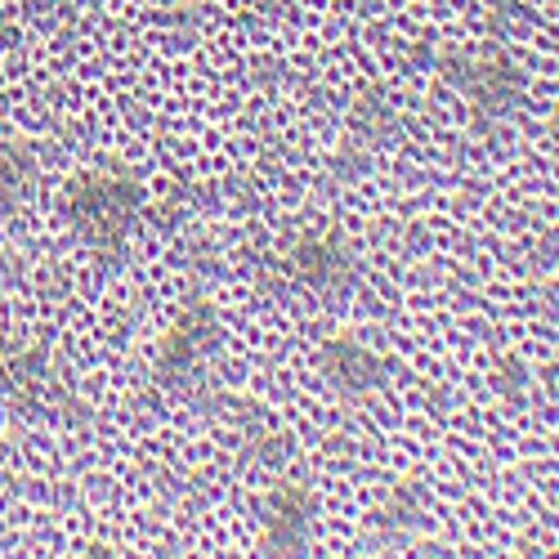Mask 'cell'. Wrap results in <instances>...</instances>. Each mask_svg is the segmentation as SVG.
Segmentation results:
<instances>
[{"label":"cell","instance_id":"obj_9","mask_svg":"<svg viewBox=\"0 0 559 559\" xmlns=\"http://www.w3.org/2000/svg\"><path fill=\"white\" fill-rule=\"evenodd\" d=\"M354 130H362V134H371V139H381V134L390 130V108H385L381 95L362 99V108L354 112Z\"/></svg>","mask_w":559,"mask_h":559},{"label":"cell","instance_id":"obj_1","mask_svg":"<svg viewBox=\"0 0 559 559\" xmlns=\"http://www.w3.org/2000/svg\"><path fill=\"white\" fill-rule=\"evenodd\" d=\"M144 211V189L126 170H81L63 189V215L95 255H121Z\"/></svg>","mask_w":559,"mask_h":559},{"label":"cell","instance_id":"obj_3","mask_svg":"<svg viewBox=\"0 0 559 559\" xmlns=\"http://www.w3.org/2000/svg\"><path fill=\"white\" fill-rule=\"evenodd\" d=\"M283 269L296 287H305L309 296H322V300H336L358 283V260H354L349 242L332 228H313L305 238H296Z\"/></svg>","mask_w":559,"mask_h":559},{"label":"cell","instance_id":"obj_7","mask_svg":"<svg viewBox=\"0 0 559 559\" xmlns=\"http://www.w3.org/2000/svg\"><path fill=\"white\" fill-rule=\"evenodd\" d=\"M461 90L471 95L479 117H506L520 99V76L506 59H471L461 68Z\"/></svg>","mask_w":559,"mask_h":559},{"label":"cell","instance_id":"obj_5","mask_svg":"<svg viewBox=\"0 0 559 559\" xmlns=\"http://www.w3.org/2000/svg\"><path fill=\"white\" fill-rule=\"evenodd\" d=\"M55 390V354L50 345H23L0 362V399H5L19 416H36L50 403Z\"/></svg>","mask_w":559,"mask_h":559},{"label":"cell","instance_id":"obj_4","mask_svg":"<svg viewBox=\"0 0 559 559\" xmlns=\"http://www.w3.org/2000/svg\"><path fill=\"white\" fill-rule=\"evenodd\" d=\"M318 506L300 484H277L260 506V550L264 555H305L313 542Z\"/></svg>","mask_w":559,"mask_h":559},{"label":"cell","instance_id":"obj_8","mask_svg":"<svg viewBox=\"0 0 559 559\" xmlns=\"http://www.w3.org/2000/svg\"><path fill=\"white\" fill-rule=\"evenodd\" d=\"M36 179H40V166H36V153L23 144V139L0 144V224L14 219L32 202Z\"/></svg>","mask_w":559,"mask_h":559},{"label":"cell","instance_id":"obj_2","mask_svg":"<svg viewBox=\"0 0 559 559\" xmlns=\"http://www.w3.org/2000/svg\"><path fill=\"white\" fill-rule=\"evenodd\" d=\"M215 309L206 300H189L179 309L175 332L157 349V381L175 394H198L206 385V362L215 354Z\"/></svg>","mask_w":559,"mask_h":559},{"label":"cell","instance_id":"obj_6","mask_svg":"<svg viewBox=\"0 0 559 559\" xmlns=\"http://www.w3.org/2000/svg\"><path fill=\"white\" fill-rule=\"evenodd\" d=\"M318 371L341 399H367L385 385V362L358 341H328L318 354Z\"/></svg>","mask_w":559,"mask_h":559}]
</instances>
